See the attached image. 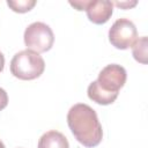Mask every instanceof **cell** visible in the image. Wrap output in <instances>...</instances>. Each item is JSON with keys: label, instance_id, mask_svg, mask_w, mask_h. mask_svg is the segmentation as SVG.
I'll return each mask as SVG.
<instances>
[{"label": "cell", "instance_id": "1", "mask_svg": "<svg viewBox=\"0 0 148 148\" xmlns=\"http://www.w3.org/2000/svg\"><path fill=\"white\" fill-rule=\"evenodd\" d=\"M67 124L74 138L84 147L92 148L101 143L102 125L96 111L88 104H74L67 113Z\"/></svg>", "mask_w": 148, "mask_h": 148}, {"label": "cell", "instance_id": "2", "mask_svg": "<svg viewBox=\"0 0 148 148\" xmlns=\"http://www.w3.org/2000/svg\"><path fill=\"white\" fill-rule=\"evenodd\" d=\"M45 69V61L42 56L31 50L17 52L10 60V73L20 80H35Z\"/></svg>", "mask_w": 148, "mask_h": 148}, {"label": "cell", "instance_id": "3", "mask_svg": "<svg viewBox=\"0 0 148 148\" xmlns=\"http://www.w3.org/2000/svg\"><path fill=\"white\" fill-rule=\"evenodd\" d=\"M23 39L28 50L43 53L47 52L53 46L54 35L52 29L46 23L34 22L25 28Z\"/></svg>", "mask_w": 148, "mask_h": 148}, {"label": "cell", "instance_id": "4", "mask_svg": "<svg viewBox=\"0 0 148 148\" xmlns=\"http://www.w3.org/2000/svg\"><path fill=\"white\" fill-rule=\"evenodd\" d=\"M138 39V30L135 24L128 18H118L109 30V40L112 46L119 50L132 47Z\"/></svg>", "mask_w": 148, "mask_h": 148}, {"label": "cell", "instance_id": "5", "mask_svg": "<svg viewBox=\"0 0 148 148\" xmlns=\"http://www.w3.org/2000/svg\"><path fill=\"white\" fill-rule=\"evenodd\" d=\"M127 79L126 69L118 64L106 65L98 74L97 83L98 86L109 92H118L120 88L124 87Z\"/></svg>", "mask_w": 148, "mask_h": 148}, {"label": "cell", "instance_id": "6", "mask_svg": "<svg viewBox=\"0 0 148 148\" xmlns=\"http://www.w3.org/2000/svg\"><path fill=\"white\" fill-rule=\"evenodd\" d=\"M84 10L89 21L95 24H104L112 16L113 3L110 0H88Z\"/></svg>", "mask_w": 148, "mask_h": 148}, {"label": "cell", "instance_id": "7", "mask_svg": "<svg viewBox=\"0 0 148 148\" xmlns=\"http://www.w3.org/2000/svg\"><path fill=\"white\" fill-rule=\"evenodd\" d=\"M87 94H88V97L92 102H95L97 104H101V105L112 104L117 99V97H118V92H109V91L103 90L98 86L97 81H92L88 86Z\"/></svg>", "mask_w": 148, "mask_h": 148}, {"label": "cell", "instance_id": "8", "mask_svg": "<svg viewBox=\"0 0 148 148\" xmlns=\"http://www.w3.org/2000/svg\"><path fill=\"white\" fill-rule=\"evenodd\" d=\"M38 148H69V143L62 133L52 130L39 138Z\"/></svg>", "mask_w": 148, "mask_h": 148}, {"label": "cell", "instance_id": "9", "mask_svg": "<svg viewBox=\"0 0 148 148\" xmlns=\"http://www.w3.org/2000/svg\"><path fill=\"white\" fill-rule=\"evenodd\" d=\"M147 47H148V39L146 36L136 39L132 45V53L136 61L141 64H147Z\"/></svg>", "mask_w": 148, "mask_h": 148}, {"label": "cell", "instance_id": "10", "mask_svg": "<svg viewBox=\"0 0 148 148\" xmlns=\"http://www.w3.org/2000/svg\"><path fill=\"white\" fill-rule=\"evenodd\" d=\"M7 5L16 13H27L36 5L35 0H7Z\"/></svg>", "mask_w": 148, "mask_h": 148}, {"label": "cell", "instance_id": "11", "mask_svg": "<svg viewBox=\"0 0 148 148\" xmlns=\"http://www.w3.org/2000/svg\"><path fill=\"white\" fill-rule=\"evenodd\" d=\"M8 104V95L5 89L0 88V111L3 110Z\"/></svg>", "mask_w": 148, "mask_h": 148}, {"label": "cell", "instance_id": "12", "mask_svg": "<svg viewBox=\"0 0 148 148\" xmlns=\"http://www.w3.org/2000/svg\"><path fill=\"white\" fill-rule=\"evenodd\" d=\"M112 3L118 6V7H120V8H123V9H128L131 7H134L138 2L136 1H114Z\"/></svg>", "mask_w": 148, "mask_h": 148}, {"label": "cell", "instance_id": "13", "mask_svg": "<svg viewBox=\"0 0 148 148\" xmlns=\"http://www.w3.org/2000/svg\"><path fill=\"white\" fill-rule=\"evenodd\" d=\"M88 0H76V1H69V5L73 6L74 8H76L77 10H84L86 5H87Z\"/></svg>", "mask_w": 148, "mask_h": 148}, {"label": "cell", "instance_id": "14", "mask_svg": "<svg viewBox=\"0 0 148 148\" xmlns=\"http://www.w3.org/2000/svg\"><path fill=\"white\" fill-rule=\"evenodd\" d=\"M3 67H5V57H3V54L0 52V73L3 71Z\"/></svg>", "mask_w": 148, "mask_h": 148}, {"label": "cell", "instance_id": "15", "mask_svg": "<svg viewBox=\"0 0 148 148\" xmlns=\"http://www.w3.org/2000/svg\"><path fill=\"white\" fill-rule=\"evenodd\" d=\"M0 148H6V147H5V145H3V142H2L1 140H0Z\"/></svg>", "mask_w": 148, "mask_h": 148}]
</instances>
